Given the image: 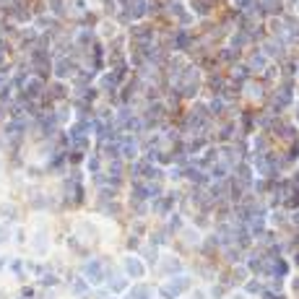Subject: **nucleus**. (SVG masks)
Masks as SVG:
<instances>
[{"label":"nucleus","mask_w":299,"mask_h":299,"mask_svg":"<svg viewBox=\"0 0 299 299\" xmlns=\"http://www.w3.org/2000/svg\"><path fill=\"white\" fill-rule=\"evenodd\" d=\"M237 6H250V0H237Z\"/></svg>","instance_id":"obj_1"}]
</instances>
